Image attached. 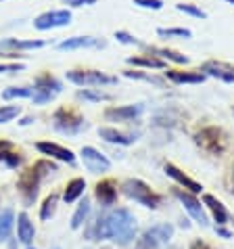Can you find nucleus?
<instances>
[{"label":"nucleus","instance_id":"1","mask_svg":"<svg viewBox=\"0 0 234 249\" xmlns=\"http://www.w3.org/2000/svg\"><path fill=\"white\" fill-rule=\"evenodd\" d=\"M136 231H138L136 216L128 207H117V210L107 213V234L119 247L132 243L136 239Z\"/></svg>","mask_w":234,"mask_h":249},{"label":"nucleus","instance_id":"2","mask_svg":"<svg viewBox=\"0 0 234 249\" xmlns=\"http://www.w3.org/2000/svg\"><path fill=\"white\" fill-rule=\"evenodd\" d=\"M52 172H57V165L52 161H46V159H40L32 168L21 172V176H19V180H17V189H19V195H21L25 205H32L36 201L42 178L46 174H52Z\"/></svg>","mask_w":234,"mask_h":249},{"label":"nucleus","instance_id":"3","mask_svg":"<svg viewBox=\"0 0 234 249\" xmlns=\"http://www.w3.org/2000/svg\"><path fill=\"white\" fill-rule=\"evenodd\" d=\"M121 193L128 199H134L136 203H140L142 207H149V210H157L163 201V197L159 193H155L147 182H142L140 178H128V180L121 184Z\"/></svg>","mask_w":234,"mask_h":249},{"label":"nucleus","instance_id":"4","mask_svg":"<svg viewBox=\"0 0 234 249\" xmlns=\"http://www.w3.org/2000/svg\"><path fill=\"white\" fill-rule=\"evenodd\" d=\"M195 144L201 151L209 155H224L226 153V147H228V142H226V134L222 128L217 126H205L201 130H197L195 132Z\"/></svg>","mask_w":234,"mask_h":249},{"label":"nucleus","instance_id":"5","mask_svg":"<svg viewBox=\"0 0 234 249\" xmlns=\"http://www.w3.org/2000/svg\"><path fill=\"white\" fill-rule=\"evenodd\" d=\"M52 124H54V128L63 134H78L86 128V120L82 117V113L71 107L57 109V113L52 115Z\"/></svg>","mask_w":234,"mask_h":249},{"label":"nucleus","instance_id":"6","mask_svg":"<svg viewBox=\"0 0 234 249\" xmlns=\"http://www.w3.org/2000/svg\"><path fill=\"white\" fill-rule=\"evenodd\" d=\"M67 80L78 86H111L117 84L115 75H107L96 69H71L67 71Z\"/></svg>","mask_w":234,"mask_h":249},{"label":"nucleus","instance_id":"7","mask_svg":"<svg viewBox=\"0 0 234 249\" xmlns=\"http://www.w3.org/2000/svg\"><path fill=\"white\" fill-rule=\"evenodd\" d=\"M59 92H61V82L50 73H42V75L36 78V82H33L32 99H33L36 105H44V103L52 101Z\"/></svg>","mask_w":234,"mask_h":249},{"label":"nucleus","instance_id":"8","mask_svg":"<svg viewBox=\"0 0 234 249\" xmlns=\"http://www.w3.org/2000/svg\"><path fill=\"white\" fill-rule=\"evenodd\" d=\"M171 193H174V197L178 201L186 207V212L190 213V218L195 220V222H199L201 226H209V216H207V212H205V205L197 199V195H192V193L184 191V189H174Z\"/></svg>","mask_w":234,"mask_h":249},{"label":"nucleus","instance_id":"9","mask_svg":"<svg viewBox=\"0 0 234 249\" xmlns=\"http://www.w3.org/2000/svg\"><path fill=\"white\" fill-rule=\"evenodd\" d=\"M71 23V13L63 11H46L42 15H38L33 19V27L36 30H52V27H65Z\"/></svg>","mask_w":234,"mask_h":249},{"label":"nucleus","instance_id":"10","mask_svg":"<svg viewBox=\"0 0 234 249\" xmlns=\"http://www.w3.org/2000/svg\"><path fill=\"white\" fill-rule=\"evenodd\" d=\"M80 155H82V161H84V168L88 172H92V174H102V172L111 170V161L94 147H82Z\"/></svg>","mask_w":234,"mask_h":249},{"label":"nucleus","instance_id":"11","mask_svg":"<svg viewBox=\"0 0 234 249\" xmlns=\"http://www.w3.org/2000/svg\"><path fill=\"white\" fill-rule=\"evenodd\" d=\"M117 195H119V191H117V182L113 178H102V180H99L94 186V197L102 207L115 205Z\"/></svg>","mask_w":234,"mask_h":249},{"label":"nucleus","instance_id":"12","mask_svg":"<svg viewBox=\"0 0 234 249\" xmlns=\"http://www.w3.org/2000/svg\"><path fill=\"white\" fill-rule=\"evenodd\" d=\"M163 172L171 178V180H176V184H180V189L192 193V195H199V193H203V186L199 184L197 180H192L188 174H184V172L178 168V165H174V163H165V165H163Z\"/></svg>","mask_w":234,"mask_h":249},{"label":"nucleus","instance_id":"13","mask_svg":"<svg viewBox=\"0 0 234 249\" xmlns=\"http://www.w3.org/2000/svg\"><path fill=\"white\" fill-rule=\"evenodd\" d=\"M203 205H205V210L211 212V218H213V222H216V226L230 224V212L226 210V205L219 201L216 195L205 193V195H203Z\"/></svg>","mask_w":234,"mask_h":249},{"label":"nucleus","instance_id":"14","mask_svg":"<svg viewBox=\"0 0 234 249\" xmlns=\"http://www.w3.org/2000/svg\"><path fill=\"white\" fill-rule=\"evenodd\" d=\"M144 111V105H123V107H109L105 111V117L111 122H132Z\"/></svg>","mask_w":234,"mask_h":249},{"label":"nucleus","instance_id":"15","mask_svg":"<svg viewBox=\"0 0 234 249\" xmlns=\"http://www.w3.org/2000/svg\"><path fill=\"white\" fill-rule=\"evenodd\" d=\"M201 73L205 75H213V78L228 82V84H234V67L226 65V63H217V61H207L201 67Z\"/></svg>","mask_w":234,"mask_h":249},{"label":"nucleus","instance_id":"16","mask_svg":"<svg viewBox=\"0 0 234 249\" xmlns=\"http://www.w3.org/2000/svg\"><path fill=\"white\" fill-rule=\"evenodd\" d=\"M36 149L40 151L42 155H50L54 159H59V161H65V163H75V155L71 149H65L61 147L57 142H38Z\"/></svg>","mask_w":234,"mask_h":249},{"label":"nucleus","instance_id":"17","mask_svg":"<svg viewBox=\"0 0 234 249\" xmlns=\"http://www.w3.org/2000/svg\"><path fill=\"white\" fill-rule=\"evenodd\" d=\"M17 237L19 241H21L23 245L30 247L33 237H36V228H33V222L30 220V216H27L25 212H21L17 216Z\"/></svg>","mask_w":234,"mask_h":249},{"label":"nucleus","instance_id":"18","mask_svg":"<svg viewBox=\"0 0 234 249\" xmlns=\"http://www.w3.org/2000/svg\"><path fill=\"white\" fill-rule=\"evenodd\" d=\"M92 46H105V42L92 36H73L59 42V51H75V48H92Z\"/></svg>","mask_w":234,"mask_h":249},{"label":"nucleus","instance_id":"19","mask_svg":"<svg viewBox=\"0 0 234 249\" xmlns=\"http://www.w3.org/2000/svg\"><path fill=\"white\" fill-rule=\"evenodd\" d=\"M167 80L176 82V84H203L207 75L201 71H174V69H167L165 71Z\"/></svg>","mask_w":234,"mask_h":249},{"label":"nucleus","instance_id":"20","mask_svg":"<svg viewBox=\"0 0 234 249\" xmlns=\"http://www.w3.org/2000/svg\"><path fill=\"white\" fill-rule=\"evenodd\" d=\"M84 234H86L88 241H105V239H109V234H107V213L105 216H96L94 222H90L86 226Z\"/></svg>","mask_w":234,"mask_h":249},{"label":"nucleus","instance_id":"21","mask_svg":"<svg viewBox=\"0 0 234 249\" xmlns=\"http://www.w3.org/2000/svg\"><path fill=\"white\" fill-rule=\"evenodd\" d=\"M99 136L102 138V141L111 142V144H132L136 141L134 134H123V132H117L115 128H99Z\"/></svg>","mask_w":234,"mask_h":249},{"label":"nucleus","instance_id":"22","mask_svg":"<svg viewBox=\"0 0 234 249\" xmlns=\"http://www.w3.org/2000/svg\"><path fill=\"white\" fill-rule=\"evenodd\" d=\"M84 191H86V180L84 178H73V180L67 182L65 191H63V201L65 203L78 201V199L84 195Z\"/></svg>","mask_w":234,"mask_h":249},{"label":"nucleus","instance_id":"23","mask_svg":"<svg viewBox=\"0 0 234 249\" xmlns=\"http://www.w3.org/2000/svg\"><path fill=\"white\" fill-rule=\"evenodd\" d=\"M147 234H150L153 239H157L159 243H169L171 239H174V226L167 224V222H161V224H155V226H149Z\"/></svg>","mask_w":234,"mask_h":249},{"label":"nucleus","instance_id":"24","mask_svg":"<svg viewBox=\"0 0 234 249\" xmlns=\"http://www.w3.org/2000/svg\"><path fill=\"white\" fill-rule=\"evenodd\" d=\"M46 42L44 40H15V38H6L0 40V48H19V51H32V48H42Z\"/></svg>","mask_w":234,"mask_h":249},{"label":"nucleus","instance_id":"25","mask_svg":"<svg viewBox=\"0 0 234 249\" xmlns=\"http://www.w3.org/2000/svg\"><path fill=\"white\" fill-rule=\"evenodd\" d=\"M147 51L153 54V57H159L161 61L163 59H169L174 61V63H180V65H186L188 63V57H184V54L176 53V51H169V48H157V46H144Z\"/></svg>","mask_w":234,"mask_h":249},{"label":"nucleus","instance_id":"26","mask_svg":"<svg viewBox=\"0 0 234 249\" xmlns=\"http://www.w3.org/2000/svg\"><path fill=\"white\" fill-rule=\"evenodd\" d=\"M90 212H92V205H90V199H86L84 197V201H80L78 205V210H75L73 213V218H71V228H82L86 222H88V216H90Z\"/></svg>","mask_w":234,"mask_h":249},{"label":"nucleus","instance_id":"27","mask_svg":"<svg viewBox=\"0 0 234 249\" xmlns=\"http://www.w3.org/2000/svg\"><path fill=\"white\" fill-rule=\"evenodd\" d=\"M13 224H15V213H13V210L0 212V241H6L11 237Z\"/></svg>","mask_w":234,"mask_h":249},{"label":"nucleus","instance_id":"28","mask_svg":"<svg viewBox=\"0 0 234 249\" xmlns=\"http://www.w3.org/2000/svg\"><path fill=\"white\" fill-rule=\"evenodd\" d=\"M128 63L136 65V67H149V69H163L165 67V61L153 57V54H149V57H130Z\"/></svg>","mask_w":234,"mask_h":249},{"label":"nucleus","instance_id":"29","mask_svg":"<svg viewBox=\"0 0 234 249\" xmlns=\"http://www.w3.org/2000/svg\"><path fill=\"white\" fill-rule=\"evenodd\" d=\"M57 203H59V195L57 193H50L46 199H44V203L42 207H40V220H50L54 216V212H57Z\"/></svg>","mask_w":234,"mask_h":249},{"label":"nucleus","instance_id":"30","mask_svg":"<svg viewBox=\"0 0 234 249\" xmlns=\"http://www.w3.org/2000/svg\"><path fill=\"white\" fill-rule=\"evenodd\" d=\"M0 161H4L9 168H19V165L23 163V155L21 153H15L13 147L0 151Z\"/></svg>","mask_w":234,"mask_h":249},{"label":"nucleus","instance_id":"31","mask_svg":"<svg viewBox=\"0 0 234 249\" xmlns=\"http://www.w3.org/2000/svg\"><path fill=\"white\" fill-rule=\"evenodd\" d=\"M159 36H167V38H192V32L188 27H159L157 30Z\"/></svg>","mask_w":234,"mask_h":249},{"label":"nucleus","instance_id":"32","mask_svg":"<svg viewBox=\"0 0 234 249\" xmlns=\"http://www.w3.org/2000/svg\"><path fill=\"white\" fill-rule=\"evenodd\" d=\"M33 94V88H27V86H13V88H6L2 92V99H25V96H32Z\"/></svg>","mask_w":234,"mask_h":249},{"label":"nucleus","instance_id":"33","mask_svg":"<svg viewBox=\"0 0 234 249\" xmlns=\"http://www.w3.org/2000/svg\"><path fill=\"white\" fill-rule=\"evenodd\" d=\"M159 241L157 239H153L150 234H147V232H142L138 239H136V243H134V249H159Z\"/></svg>","mask_w":234,"mask_h":249},{"label":"nucleus","instance_id":"34","mask_svg":"<svg viewBox=\"0 0 234 249\" xmlns=\"http://www.w3.org/2000/svg\"><path fill=\"white\" fill-rule=\"evenodd\" d=\"M176 9L180 11V13H186V15L197 17V19H207V13H205V11H201V9H199V6H195V4L180 2V4H176Z\"/></svg>","mask_w":234,"mask_h":249},{"label":"nucleus","instance_id":"35","mask_svg":"<svg viewBox=\"0 0 234 249\" xmlns=\"http://www.w3.org/2000/svg\"><path fill=\"white\" fill-rule=\"evenodd\" d=\"M78 96H80V99H84V101H92V103L109 101V99H111V94H107V92H96V90H80Z\"/></svg>","mask_w":234,"mask_h":249},{"label":"nucleus","instance_id":"36","mask_svg":"<svg viewBox=\"0 0 234 249\" xmlns=\"http://www.w3.org/2000/svg\"><path fill=\"white\" fill-rule=\"evenodd\" d=\"M21 113V109L17 105H9V107H0V124H6L11 120H15V117Z\"/></svg>","mask_w":234,"mask_h":249},{"label":"nucleus","instance_id":"37","mask_svg":"<svg viewBox=\"0 0 234 249\" xmlns=\"http://www.w3.org/2000/svg\"><path fill=\"white\" fill-rule=\"evenodd\" d=\"M126 78H134V80H144V82H150V84H157V86H163V80L155 78V75H149V73H140V71H123Z\"/></svg>","mask_w":234,"mask_h":249},{"label":"nucleus","instance_id":"38","mask_svg":"<svg viewBox=\"0 0 234 249\" xmlns=\"http://www.w3.org/2000/svg\"><path fill=\"white\" fill-rule=\"evenodd\" d=\"M115 38H117V42H123V44H130V46H144L142 42H138L132 34H128V32H123V30H119V32H115Z\"/></svg>","mask_w":234,"mask_h":249},{"label":"nucleus","instance_id":"39","mask_svg":"<svg viewBox=\"0 0 234 249\" xmlns=\"http://www.w3.org/2000/svg\"><path fill=\"white\" fill-rule=\"evenodd\" d=\"M134 4L142 6V9H153V11L163 9V0H134Z\"/></svg>","mask_w":234,"mask_h":249},{"label":"nucleus","instance_id":"40","mask_svg":"<svg viewBox=\"0 0 234 249\" xmlns=\"http://www.w3.org/2000/svg\"><path fill=\"white\" fill-rule=\"evenodd\" d=\"M13 71H23V65H19V63H2L0 65V73H13Z\"/></svg>","mask_w":234,"mask_h":249},{"label":"nucleus","instance_id":"41","mask_svg":"<svg viewBox=\"0 0 234 249\" xmlns=\"http://www.w3.org/2000/svg\"><path fill=\"white\" fill-rule=\"evenodd\" d=\"M188 249H213V247L207 243V241H203V239H195V241L190 243V247H188Z\"/></svg>","mask_w":234,"mask_h":249},{"label":"nucleus","instance_id":"42","mask_svg":"<svg viewBox=\"0 0 234 249\" xmlns=\"http://www.w3.org/2000/svg\"><path fill=\"white\" fill-rule=\"evenodd\" d=\"M69 6H84V4H96V0H63Z\"/></svg>","mask_w":234,"mask_h":249},{"label":"nucleus","instance_id":"43","mask_svg":"<svg viewBox=\"0 0 234 249\" xmlns=\"http://www.w3.org/2000/svg\"><path fill=\"white\" fill-rule=\"evenodd\" d=\"M213 231H216V234H219V237H224V239H232V231H228L226 226H216Z\"/></svg>","mask_w":234,"mask_h":249},{"label":"nucleus","instance_id":"44","mask_svg":"<svg viewBox=\"0 0 234 249\" xmlns=\"http://www.w3.org/2000/svg\"><path fill=\"white\" fill-rule=\"evenodd\" d=\"M230 193H232V197H234V163H232V168H230Z\"/></svg>","mask_w":234,"mask_h":249},{"label":"nucleus","instance_id":"45","mask_svg":"<svg viewBox=\"0 0 234 249\" xmlns=\"http://www.w3.org/2000/svg\"><path fill=\"white\" fill-rule=\"evenodd\" d=\"M167 249H182V247H167Z\"/></svg>","mask_w":234,"mask_h":249},{"label":"nucleus","instance_id":"46","mask_svg":"<svg viewBox=\"0 0 234 249\" xmlns=\"http://www.w3.org/2000/svg\"><path fill=\"white\" fill-rule=\"evenodd\" d=\"M226 2H230V4H234V0H226Z\"/></svg>","mask_w":234,"mask_h":249},{"label":"nucleus","instance_id":"47","mask_svg":"<svg viewBox=\"0 0 234 249\" xmlns=\"http://www.w3.org/2000/svg\"><path fill=\"white\" fill-rule=\"evenodd\" d=\"M27 249H36V247H32V245H30V247H27Z\"/></svg>","mask_w":234,"mask_h":249},{"label":"nucleus","instance_id":"48","mask_svg":"<svg viewBox=\"0 0 234 249\" xmlns=\"http://www.w3.org/2000/svg\"><path fill=\"white\" fill-rule=\"evenodd\" d=\"M54 249H61V247H54Z\"/></svg>","mask_w":234,"mask_h":249}]
</instances>
